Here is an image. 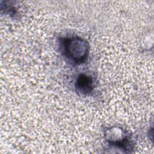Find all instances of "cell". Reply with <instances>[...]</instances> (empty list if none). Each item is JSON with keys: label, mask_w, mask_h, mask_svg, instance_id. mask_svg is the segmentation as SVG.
Here are the masks:
<instances>
[{"label": "cell", "mask_w": 154, "mask_h": 154, "mask_svg": "<svg viewBox=\"0 0 154 154\" xmlns=\"http://www.w3.org/2000/svg\"><path fill=\"white\" fill-rule=\"evenodd\" d=\"M104 136L109 145L122 149L125 152H131L134 148V143L129 134L121 127L112 126L106 129Z\"/></svg>", "instance_id": "obj_2"}, {"label": "cell", "mask_w": 154, "mask_h": 154, "mask_svg": "<svg viewBox=\"0 0 154 154\" xmlns=\"http://www.w3.org/2000/svg\"><path fill=\"white\" fill-rule=\"evenodd\" d=\"M60 49L63 55L68 61L81 64L87 60L90 51V46L86 40L78 37H65L60 39Z\"/></svg>", "instance_id": "obj_1"}, {"label": "cell", "mask_w": 154, "mask_h": 154, "mask_svg": "<svg viewBox=\"0 0 154 154\" xmlns=\"http://www.w3.org/2000/svg\"><path fill=\"white\" fill-rule=\"evenodd\" d=\"M76 91L82 95H89L94 91L95 81L94 78L90 75L85 73L79 74L75 82Z\"/></svg>", "instance_id": "obj_3"}]
</instances>
